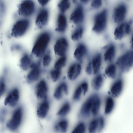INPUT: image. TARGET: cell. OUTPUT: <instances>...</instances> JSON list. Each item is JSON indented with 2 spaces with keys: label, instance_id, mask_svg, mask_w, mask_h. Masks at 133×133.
Listing matches in <instances>:
<instances>
[{
  "label": "cell",
  "instance_id": "6da1fadb",
  "mask_svg": "<svg viewBox=\"0 0 133 133\" xmlns=\"http://www.w3.org/2000/svg\"><path fill=\"white\" fill-rule=\"evenodd\" d=\"M50 35L48 32H44L37 38L32 50V53L37 57H41L44 54L50 40Z\"/></svg>",
  "mask_w": 133,
  "mask_h": 133
},
{
  "label": "cell",
  "instance_id": "7a4b0ae2",
  "mask_svg": "<svg viewBox=\"0 0 133 133\" xmlns=\"http://www.w3.org/2000/svg\"><path fill=\"white\" fill-rule=\"evenodd\" d=\"M17 18L11 27L10 35L12 37L17 38L26 33L29 28L30 22L28 18L19 17Z\"/></svg>",
  "mask_w": 133,
  "mask_h": 133
},
{
  "label": "cell",
  "instance_id": "3957f363",
  "mask_svg": "<svg viewBox=\"0 0 133 133\" xmlns=\"http://www.w3.org/2000/svg\"><path fill=\"white\" fill-rule=\"evenodd\" d=\"M35 10V4L32 0H22L17 6V16L28 18L32 15Z\"/></svg>",
  "mask_w": 133,
  "mask_h": 133
},
{
  "label": "cell",
  "instance_id": "277c9868",
  "mask_svg": "<svg viewBox=\"0 0 133 133\" xmlns=\"http://www.w3.org/2000/svg\"><path fill=\"white\" fill-rule=\"evenodd\" d=\"M107 11L104 9L96 14L94 17V24L92 28L95 32L99 33L102 32L106 27Z\"/></svg>",
  "mask_w": 133,
  "mask_h": 133
},
{
  "label": "cell",
  "instance_id": "5b68a950",
  "mask_svg": "<svg viewBox=\"0 0 133 133\" xmlns=\"http://www.w3.org/2000/svg\"><path fill=\"white\" fill-rule=\"evenodd\" d=\"M133 59L132 51H128L118 59L116 65L122 72L127 71L132 66Z\"/></svg>",
  "mask_w": 133,
  "mask_h": 133
},
{
  "label": "cell",
  "instance_id": "8992f818",
  "mask_svg": "<svg viewBox=\"0 0 133 133\" xmlns=\"http://www.w3.org/2000/svg\"><path fill=\"white\" fill-rule=\"evenodd\" d=\"M22 116V108L19 107L14 112L10 119L6 124L8 128L11 131L16 130L20 124Z\"/></svg>",
  "mask_w": 133,
  "mask_h": 133
},
{
  "label": "cell",
  "instance_id": "52a82bcc",
  "mask_svg": "<svg viewBox=\"0 0 133 133\" xmlns=\"http://www.w3.org/2000/svg\"><path fill=\"white\" fill-rule=\"evenodd\" d=\"M95 95V94L91 95L83 104L80 112V115L83 118H88L91 114Z\"/></svg>",
  "mask_w": 133,
  "mask_h": 133
},
{
  "label": "cell",
  "instance_id": "ba28073f",
  "mask_svg": "<svg viewBox=\"0 0 133 133\" xmlns=\"http://www.w3.org/2000/svg\"><path fill=\"white\" fill-rule=\"evenodd\" d=\"M68 47V43L64 37H61L56 41L54 46L56 55L60 57L65 56Z\"/></svg>",
  "mask_w": 133,
  "mask_h": 133
},
{
  "label": "cell",
  "instance_id": "9c48e42d",
  "mask_svg": "<svg viewBox=\"0 0 133 133\" xmlns=\"http://www.w3.org/2000/svg\"><path fill=\"white\" fill-rule=\"evenodd\" d=\"M40 64L39 62L36 63H32L31 64L30 66L31 70L26 76V79L28 82H34L39 78L41 73Z\"/></svg>",
  "mask_w": 133,
  "mask_h": 133
},
{
  "label": "cell",
  "instance_id": "30bf717a",
  "mask_svg": "<svg viewBox=\"0 0 133 133\" xmlns=\"http://www.w3.org/2000/svg\"><path fill=\"white\" fill-rule=\"evenodd\" d=\"M127 7L125 4L122 3L118 5L114 9L112 17L115 22L119 23L124 19L127 13Z\"/></svg>",
  "mask_w": 133,
  "mask_h": 133
},
{
  "label": "cell",
  "instance_id": "8fae6325",
  "mask_svg": "<svg viewBox=\"0 0 133 133\" xmlns=\"http://www.w3.org/2000/svg\"><path fill=\"white\" fill-rule=\"evenodd\" d=\"M131 30V27L129 23H122L115 29L114 34L115 37L117 39L120 40L129 34Z\"/></svg>",
  "mask_w": 133,
  "mask_h": 133
},
{
  "label": "cell",
  "instance_id": "7c38bea8",
  "mask_svg": "<svg viewBox=\"0 0 133 133\" xmlns=\"http://www.w3.org/2000/svg\"><path fill=\"white\" fill-rule=\"evenodd\" d=\"M49 12L45 8L40 10L37 15L35 20V23L39 28H42L47 24L49 19Z\"/></svg>",
  "mask_w": 133,
  "mask_h": 133
},
{
  "label": "cell",
  "instance_id": "4fadbf2b",
  "mask_svg": "<svg viewBox=\"0 0 133 133\" xmlns=\"http://www.w3.org/2000/svg\"><path fill=\"white\" fill-rule=\"evenodd\" d=\"M84 17V11L82 6L78 5L71 13L70 20L76 24H79L83 21Z\"/></svg>",
  "mask_w": 133,
  "mask_h": 133
},
{
  "label": "cell",
  "instance_id": "5bb4252c",
  "mask_svg": "<svg viewBox=\"0 0 133 133\" xmlns=\"http://www.w3.org/2000/svg\"><path fill=\"white\" fill-rule=\"evenodd\" d=\"M48 91L47 84L45 81H40L37 84L36 88L37 97L40 99H46Z\"/></svg>",
  "mask_w": 133,
  "mask_h": 133
},
{
  "label": "cell",
  "instance_id": "9a60e30c",
  "mask_svg": "<svg viewBox=\"0 0 133 133\" xmlns=\"http://www.w3.org/2000/svg\"><path fill=\"white\" fill-rule=\"evenodd\" d=\"M19 93L18 90L14 89L11 90L6 96L4 100V104L11 107H14L17 104L19 100Z\"/></svg>",
  "mask_w": 133,
  "mask_h": 133
},
{
  "label": "cell",
  "instance_id": "2e32d148",
  "mask_svg": "<svg viewBox=\"0 0 133 133\" xmlns=\"http://www.w3.org/2000/svg\"><path fill=\"white\" fill-rule=\"evenodd\" d=\"M81 70V66L79 63H75L71 64L68 70V77L70 80L76 79L80 75Z\"/></svg>",
  "mask_w": 133,
  "mask_h": 133
},
{
  "label": "cell",
  "instance_id": "e0dca14e",
  "mask_svg": "<svg viewBox=\"0 0 133 133\" xmlns=\"http://www.w3.org/2000/svg\"><path fill=\"white\" fill-rule=\"evenodd\" d=\"M49 108V104L46 99H44L39 105L37 109V114L40 118H45L47 116Z\"/></svg>",
  "mask_w": 133,
  "mask_h": 133
},
{
  "label": "cell",
  "instance_id": "ac0fdd59",
  "mask_svg": "<svg viewBox=\"0 0 133 133\" xmlns=\"http://www.w3.org/2000/svg\"><path fill=\"white\" fill-rule=\"evenodd\" d=\"M67 24V21L66 16L64 14L60 13L57 17L56 31L59 33L64 32L66 28Z\"/></svg>",
  "mask_w": 133,
  "mask_h": 133
},
{
  "label": "cell",
  "instance_id": "d6986e66",
  "mask_svg": "<svg viewBox=\"0 0 133 133\" xmlns=\"http://www.w3.org/2000/svg\"><path fill=\"white\" fill-rule=\"evenodd\" d=\"M123 82L121 79H118L115 81L111 85L110 91L115 97H118L121 93L123 88Z\"/></svg>",
  "mask_w": 133,
  "mask_h": 133
},
{
  "label": "cell",
  "instance_id": "ffe728a7",
  "mask_svg": "<svg viewBox=\"0 0 133 133\" xmlns=\"http://www.w3.org/2000/svg\"><path fill=\"white\" fill-rule=\"evenodd\" d=\"M68 92L67 85L65 82H62L56 88L54 93V96L56 99L59 100L62 97L63 93L67 94Z\"/></svg>",
  "mask_w": 133,
  "mask_h": 133
},
{
  "label": "cell",
  "instance_id": "44dd1931",
  "mask_svg": "<svg viewBox=\"0 0 133 133\" xmlns=\"http://www.w3.org/2000/svg\"><path fill=\"white\" fill-rule=\"evenodd\" d=\"M93 74H96L99 71L101 65L102 57L101 54H96L91 62Z\"/></svg>",
  "mask_w": 133,
  "mask_h": 133
},
{
  "label": "cell",
  "instance_id": "7402d4cb",
  "mask_svg": "<svg viewBox=\"0 0 133 133\" xmlns=\"http://www.w3.org/2000/svg\"><path fill=\"white\" fill-rule=\"evenodd\" d=\"M87 51V49L85 45L82 43L79 44L74 51V57L77 60L81 61L86 55Z\"/></svg>",
  "mask_w": 133,
  "mask_h": 133
},
{
  "label": "cell",
  "instance_id": "603a6c76",
  "mask_svg": "<svg viewBox=\"0 0 133 133\" xmlns=\"http://www.w3.org/2000/svg\"><path fill=\"white\" fill-rule=\"evenodd\" d=\"M116 53V49L113 44H110L107 48L104 54V59L107 62H111L114 59Z\"/></svg>",
  "mask_w": 133,
  "mask_h": 133
},
{
  "label": "cell",
  "instance_id": "cb8c5ba5",
  "mask_svg": "<svg viewBox=\"0 0 133 133\" xmlns=\"http://www.w3.org/2000/svg\"><path fill=\"white\" fill-rule=\"evenodd\" d=\"M31 59L29 56L27 54H23L19 61V66L21 69L24 71L27 70L31 64Z\"/></svg>",
  "mask_w": 133,
  "mask_h": 133
},
{
  "label": "cell",
  "instance_id": "d4e9b609",
  "mask_svg": "<svg viewBox=\"0 0 133 133\" xmlns=\"http://www.w3.org/2000/svg\"><path fill=\"white\" fill-rule=\"evenodd\" d=\"M103 82L102 76L100 74L96 75L92 81L91 85L93 89L95 90H99L101 88Z\"/></svg>",
  "mask_w": 133,
  "mask_h": 133
},
{
  "label": "cell",
  "instance_id": "484cf974",
  "mask_svg": "<svg viewBox=\"0 0 133 133\" xmlns=\"http://www.w3.org/2000/svg\"><path fill=\"white\" fill-rule=\"evenodd\" d=\"M101 100L98 95L95 94L91 114L94 116H96L98 114L101 105Z\"/></svg>",
  "mask_w": 133,
  "mask_h": 133
},
{
  "label": "cell",
  "instance_id": "4316f807",
  "mask_svg": "<svg viewBox=\"0 0 133 133\" xmlns=\"http://www.w3.org/2000/svg\"><path fill=\"white\" fill-rule=\"evenodd\" d=\"M68 123L65 119H62L59 121L55 125V128L57 131H60L65 132L67 130Z\"/></svg>",
  "mask_w": 133,
  "mask_h": 133
},
{
  "label": "cell",
  "instance_id": "83f0119b",
  "mask_svg": "<svg viewBox=\"0 0 133 133\" xmlns=\"http://www.w3.org/2000/svg\"><path fill=\"white\" fill-rule=\"evenodd\" d=\"M114 106V101L110 97H108L105 102L104 113L107 115L110 114Z\"/></svg>",
  "mask_w": 133,
  "mask_h": 133
},
{
  "label": "cell",
  "instance_id": "f1b7e54d",
  "mask_svg": "<svg viewBox=\"0 0 133 133\" xmlns=\"http://www.w3.org/2000/svg\"><path fill=\"white\" fill-rule=\"evenodd\" d=\"M105 72L108 77L112 78H114L116 72V66L113 64H110L106 68Z\"/></svg>",
  "mask_w": 133,
  "mask_h": 133
},
{
  "label": "cell",
  "instance_id": "f546056e",
  "mask_svg": "<svg viewBox=\"0 0 133 133\" xmlns=\"http://www.w3.org/2000/svg\"><path fill=\"white\" fill-rule=\"evenodd\" d=\"M70 108V105L69 102L65 103L58 111L57 115L61 117L65 116L69 112Z\"/></svg>",
  "mask_w": 133,
  "mask_h": 133
},
{
  "label": "cell",
  "instance_id": "4dcf8cb0",
  "mask_svg": "<svg viewBox=\"0 0 133 133\" xmlns=\"http://www.w3.org/2000/svg\"><path fill=\"white\" fill-rule=\"evenodd\" d=\"M70 0H60L58 5L61 13L64 14L70 6Z\"/></svg>",
  "mask_w": 133,
  "mask_h": 133
},
{
  "label": "cell",
  "instance_id": "1f68e13d",
  "mask_svg": "<svg viewBox=\"0 0 133 133\" xmlns=\"http://www.w3.org/2000/svg\"><path fill=\"white\" fill-rule=\"evenodd\" d=\"M83 32V29L82 26H79L72 33L71 38L74 41H76L80 39L82 36Z\"/></svg>",
  "mask_w": 133,
  "mask_h": 133
},
{
  "label": "cell",
  "instance_id": "d6a6232c",
  "mask_svg": "<svg viewBox=\"0 0 133 133\" xmlns=\"http://www.w3.org/2000/svg\"><path fill=\"white\" fill-rule=\"evenodd\" d=\"M66 60L65 56L61 57L55 62L54 65V69L61 70L65 65Z\"/></svg>",
  "mask_w": 133,
  "mask_h": 133
},
{
  "label": "cell",
  "instance_id": "836d02e7",
  "mask_svg": "<svg viewBox=\"0 0 133 133\" xmlns=\"http://www.w3.org/2000/svg\"><path fill=\"white\" fill-rule=\"evenodd\" d=\"M98 127V118H95L93 119L90 122L88 128L89 132H95Z\"/></svg>",
  "mask_w": 133,
  "mask_h": 133
},
{
  "label": "cell",
  "instance_id": "e575fe53",
  "mask_svg": "<svg viewBox=\"0 0 133 133\" xmlns=\"http://www.w3.org/2000/svg\"><path fill=\"white\" fill-rule=\"evenodd\" d=\"M85 130V126L84 123L81 122L77 124L73 130L72 133H83Z\"/></svg>",
  "mask_w": 133,
  "mask_h": 133
},
{
  "label": "cell",
  "instance_id": "d590c367",
  "mask_svg": "<svg viewBox=\"0 0 133 133\" xmlns=\"http://www.w3.org/2000/svg\"><path fill=\"white\" fill-rule=\"evenodd\" d=\"M61 74V70L55 69L52 70L50 72L51 78L54 82L57 81L59 79Z\"/></svg>",
  "mask_w": 133,
  "mask_h": 133
},
{
  "label": "cell",
  "instance_id": "8d00e7d4",
  "mask_svg": "<svg viewBox=\"0 0 133 133\" xmlns=\"http://www.w3.org/2000/svg\"><path fill=\"white\" fill-rule=\"evenodd\" d=\"M82 92L83 90L80 85L78 86L74 93L73 97V100L75 101L79 100Z\"/></svg>",
  "mask_w": 133,
  "mask_h": 133
},
{
  "label": "cell",
  "instance_id": "74e56055",
  "mask_svg": "<svg viewBox=\"0 0 133 133\" xmlns=\"http://www.w3.org/2000/svg\"><path fill=\"white\" fill-rule=\"evenodd\" d=\"M3 1L0 0V24L4 18L5 13V7Z\"/></svg>",
  "mask_w": 133,
  "mask_h": 133
},
{
  "label": "cell",
  "instance_id": "f35d334b",
  "mask_svg": "<svg viewBox=\"0 0 133 133\" xmlns=\"http://www.w3.org/2000/svg\"><path fill=\"white\" fill-rule=\"evenodd\" d=\"M51 57L49 54L45 55L43 59V64L45 67L48 66L50 64L51 61Z\"/></svg>",
  "mask_w": 133,
  "mask_h": 133
},
{
  "label": "cell",
  "instance_id": "ab89813d",
  "mask_svg": "<svg viewBox=\"0 0 133 133\" xmlns=\"http://www.w3.org/2000/svg\"><path fill=\"white\" fill-rule=\"evenodd\" d=\"M102 4V0H92L91 6L94 8L97 9L99 8Z\"/></svg>",
  "mask_w": 133,
  "mask_h": 133
},
{
  "label": "cell",
  "instance_id": "60d3db41",
  "mask_svg": "<svg viewBox=\"0 0 133 133\" xmlns=\"http://www.w3.org/2000/svg\"><path fill=\"white\" fill-rule=\"evenodd\" d=\"M98 130L100 131L103 128L104 125V121L103 118L100 116L98 118Z\"/></svg>",
  "mask_w": 133,
  "mask_h": 133
},
{
  "label": "cell",
  "instance_id": "b9f144b4",
  "mask_svg": "<svg viewBox=\"0 0 133 133\" xmlns=\"http://www.w3.org/2000/svg\"><path fill=\"white\" fill-rule=\"evenodd\" d=\"M5 89V86L3 79L0 80V97L4 93Z\"/></svg>",
  "mask_w": 133,
  "mask_h": 133
},
{
  "label": "cell",
  "instance_id": "7bdbcfd3",
  "mask_svg": "<svg viewBox=\"0 0 133 133\" xmlns=\"http://www.w3.org/2000/svg\"><path fill=\"white\" fill-rule=\"evenodd\" d=\"M82 89L83 93L84 95H85L88 89V85L86 82H83L80 85Z\"/></svg>",
  "mask_w": 133,
  "mask_h": 133
},
{
  "label": "cell",
  "instance_id": "ee69618b",
  "mask_svg": "<svg viewBox=\"0 0 133 133\" xmlns=\"http://www.w3.org/2000/svg\"><path fill=\"white\" fill-rule=\"evenodd\" d=\"M86 72L87 74L89 75L91 74L93 72L91 62L87 64L86 68Z\"/></svg>",
  "mask_w": 133,
  "mask_h": 133
},
{
  "label": "cell",
  "instance_id": "f6af8a7d",
  "mask_svg": "<svg viewBox=\"0 0 133 133\" xmlns=\"http://www.w3.org/2000/svg\"><path fill=\"white\" fill-rule=\"evenodd\" d=\"M50 0H38L39 4L43 6L46 5Z\"/></svg>",
  "mask_w": 133,
  "mask_h": 133
},
{
  "label": "cell",
  "instance_id": "bcb514c9",
  "mask_svg": "<svg viewBox=\"0 0 133 133\" xmlns=\"http://www.w3.org/2000/svg\"><path fill=\"white\" fill-rule=\"evenodd\" d=\"M82 2L84 3H87L89 0H80Z\"/></svg>",
  "mask_w": 133,
  "mask_h": 133
}]
</instances>
